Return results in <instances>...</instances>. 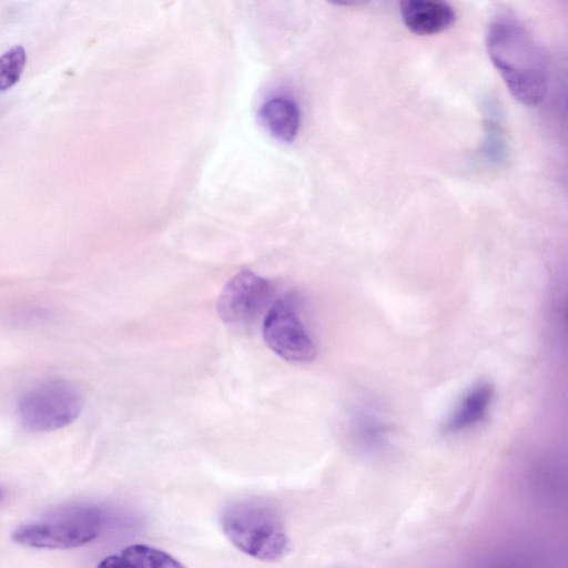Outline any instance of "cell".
<instances>
[{
    "label": "cell",
    "mask_w": 568,
    "mask_h": 568,
    "mask_svg": "<svg viewBox=\"0 0 568 568\" xmlns=\"http://www.w3.org/2000/svg\"><path fill=\"white\" fill-rule=\"evenodd\" d=\"M266 345L291 363H310L316 345L301 320L293 297L278 298L267 311L262 326Z\"/></svg>",
    "instance_id": "obj_5"
},
{
    "label": "cell",
    "mask_w": 568,
    "mask_h": 568,
    "mask_svg": "<svg viewBox=\"0 0 568 568\" xmlns=\"http://www.w3.org/2000/svg\"><path fill=\"white\" fill-rule=\"evenodd\" d=\"M257 118L264 130L281 142L290 143L297 135L301 113L298 105L290 98L274 97L266 100Z\"/></svg>",
    "instance_id": "obj_8"
},
{
    "label": "cell",
    "mask_w": 568,
    "mask_h": 568,
    "mask_svg": "<svg viewBox=\"0 0 568 568\" xmlns=\"http://www.w3.org/2000/svg\"><path fill=\"white\" fill-rule=\"evenodd\" d=\"M328 2L342 7H357L366 3L369 0H327Z\"/></svg>",
    "instance_id": "obj_13"
},
{
    "label": "cell",
    "mask_w": 568,
    "mask_h": 568,
    "mask_svg": "<svg viewBox=\"0 0 568 568\" xmlns=\"http://www.w3.org/2000/svg\"><path fill=\"white\" fill-rule=\"evenodd\" d=\"M82 408L79 390L64 381H47L27 390L19 400L21 424L33 432H50L71 424Z\"/></svg>",
    "instance_id": "obj_4"
},
{
    "label": "cell",
    "mask_w": 568,
    "mask_h": 568,
    "mask_svg": "<svg viewBox=\"0 0 568 568\" xmlns=\"http://www.w3.org/2000/svg\"><path fill=\"white\" fill-rule=\"evenodd\" d=\"M0 499H1V491H0Z\"/></svg>",
    "instance_id": "obj_14"
},
{
    "label": "cell",
    "mask_w": 568,
    "mask_h": 568,
    "mask_svg": "<svg viewBox=\"0 0 568 568\" xmlns=\"http://www.w3.org/2000/svg\"><path fill=\"white\" fill-rule=\"evenodd\" d=\"M493 398L494 388L489 383H479L473 386L446 420L445 433H458L484 420Z\"/></svg>",
    "instance_id": "obj_9"
},
{
    "label": "cell",
    "mask_w": 568,
    "mask_h": 568,
    "mask_svg": "<svg viewBox=\"0 0 568 568\" xmlns=\"http://www.w3.org/2000/svg\"><path fill=\"white\" fill-rule=\"evenodd\" d=\"M99 567L180 568L183 564L161 549L134 544L120 554L105 557Z\"/></svg>",
    "instance_id": "obj_10"
},
{
    "label": "cell",
    "mask_w": 568,
    "mask_h": 568,
    "mask_svg": "<svg viewBox=\"0 0 568 568\" xmlns=\"http://www.w3.org/2000/svg\"><path fill=\"white\" fill-rule=\"evenodd\" d=\"M272 296L271 283L251 270H241L224 285L216 310L222 321L245 326L254 322Z\"/></svg>",
    "instance_id": "obj_6"
},
{
    "label": "cell",
    "mask_w": 568,
    "mask_h": 568,
    "mask_svg": "<svg viewBox=\"0 0 568 568\" xmlns=\"http://www.w3.org/2000/svg\"><path fill=\"white\" fill-rule=\"evenodd\" d=\"M27 54L21 45H14L0 55V91L12 88L21 78Z\"/></svg>",
    "instance_id": "obj_11"
},
{
    "label": "cell",
    "mask_w": 568,
    "mask_h": 568,
    "mask_svg": "<svg viewBox=\"0 0 568 568\" xmlns=\"http://www.w3.org/2000/svg\"><path fill=\"white\" fill-rule=\"evenodd\" d=\"M227 539L242 552L263 561H275L286 556L291 540L278 513L256 500L236 503L221 517Z\"/></svg>",
    "instance_id": "obj_2"
},
{
    "label": "cell",
    "mask_w": 568,
    "mask_h": 568,
    "mask_svg": "<svg viewBox=\"0 0 568 568\" xmlns=\"http://www.w3.org/2000/svg\"><path fill=\"white\" fill-rule=\"evenodd\" d=\"M109 524V515L99 507L67 506L20 525L13 530L12 539L32 548H75L97 539Z\"/></svg>",
    "instance_id": "obj_3"
},
{
    "label": "cell",
    "mask_w": 568,
    "mask_h": 568,
    "mask_svg": "<svg viewBox=\"0 0 568 568\" xmlns=\"http://www.w3.org/2000/svg\"><path fill=\"white\" fill-rule=\"evenodd\" d=\"M486 49L514 99L528 106L544 100L548 82L547 59L521 24L508 18L494 20L487 28Z\"/></svg>",
    "instance_id": "obj_1"
},
{
    "label": "cell",
    "mask_w": 568,
    "mask_h": 568,
    "mask_svg": "<svg viewBox=\"0 0 568 568\" xmlns=\"http://www.w3.org/2000/svg\"><path fill=\"white\" fill-rule=\"evenodd\" d=\"M361 439L369 447H381L386 442V429L383 423L371 414H361L358 420Z\"/></svg>",
    "instance_id": "obj_12"
},
{
    "label": "cell",
    "mask_w": 568,
    "mask_h": 568,
    "mask_svg": "<svg viewBox=\"0 0 568 568\" xmlns=\"http://www.w3.org/2000/svg\"><path fill=\"white\" fill-rule=\"evenodd\" d=\"M405 27L417 36L437 34L455 22V11L446 0H400Z\"/></svg>",
    "instance_id": "obj_7"
}]
</instances>
